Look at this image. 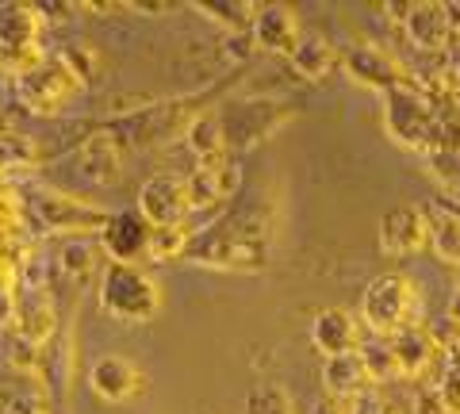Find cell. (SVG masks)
<instances>
[{
	"label": "cell",
	"mask_w": 460,
	"mask_h": 414,
	"mask_svg": "<svg viewBox=\"0 0 460 414\" xmlns=\"http://www.w3.org/2000/svg\"><path fill=\"white\" fill-rule=\"evenodd\" d=\"M16 315H20L16 288H0V326H16Z\"/></svg>",
	"instance_id": "34"
},
{
	"label": "cell",
	"mask_w": 460,
	"mask_h": 414,
	"mask_svg": "<svg viewBox=\"0 0 460 414\" xmlns=\"http://www.w3.org/2000/svg\"><path fill=\"white\" fill-rule=\"evenodd\" d=\"M384 127L402 150H434V138L441 131L438 111L429 108V100L407 89V84L384 96Z\"/></svg>",
	"instance_id": "4"
},
{
	"label": "cell",
	"mask_w": 460,
	"mask_h": 414,
	"mask_svg": "<svg viewBox=\"0 0 460 414\" xmlns=\"http://www.w3.org/2000/svg\"><path fill=\"white\" fill-rule=\"evenodd\" d=\"M189 261L226 269V273H246V269L257 273L269 261V234L261 226L230 223L223 231H211L208 238H199V246L189 250Z\"/></svg>",
	"instance_id": "3"
},
{
	"label": "cell",
	"mask_w": 460,
	"mask_h": 414,
	"mask_svg": "<svg viewBox=\"0 0 460 414\" xmlns=\"http://www.w3.org/2000/svg\"><path fill=\"white\" fill-rule=\"evenodd\" d=\"M96 261V250H93V242H84V238H69L66 246H62V269L69 277H84L93 269Z\"/></svg>",
	"instance_id": "30"
},
{
	"label": "cell",
	"mask_w": 460,
	"mask_h": 414,
	"mask_svg": "<svg viewBox=\"0 0 460 414\" xmlns=\"http://www.w3.org/2000/svg\"><path fill=\"white\" fill-rule=\"evenodd\" d=\"M177 253H189V234H184V223L181 226H165V231L150 234L146 261H165V257H177Z\"/></svg>",
	"instance_id": "29"
},
{
	"label": "cell",
	"mask_w": 460,
	"mask_h": 414,
	"mask_svg": "<svg viewBox=\"0 0 460 414\" xmlns=\"http://www.w3.org/2000/svg\"><path fill=\"white\" fill-rule=\"evenodd\" d=\"M189 211H192V199L181 177H154L138 189V216L146 219L150 231L181 226Z\"/></svg>",
	"instance_id": "8"
},
{
	"label": "cell",
	"mask_w": 460,
	"mask_h": 414,
	"mask_svg": "<svg viewBox=\"0 0 460 414\" xmlns=\"http://www.w3.org/2000/svg\"><path fill=\"white\" fill-rule=\"evenodd\" d=\"M341 69L349 81H357L361 89H372V92L387 96V92L402 89L399 58H392L384 47H372V42H353V47L341 54Z\"/></svg>",
	"instance_id": "6"
},
{
	"label": "cell",
	"mask_w": 460,
	"mask_h": 414,
	"mask_svg": "<svg viewBox=\"0 0 460 414\" xmlns=\"http://www.w3.org/2000/svg\"><path fill=\"white\" fill-rule=\"evenodd\" d=\"M77 92H81V81L58 58H42L35 69H27V74L16 77L20 104L27 111H35V116H58Z\"/></svg>",
	"instance_id": "5"
},
{
	"label": "cell",
	"mask_w": 460,
	"mask_h": 414,
	"mask_svg": "<svg viewBox=\"0 0 460 414\" xmlns=\"http://www.w3.org/2000/svg\"><path fill=\"white\" fill-rule=\"evenodd\" d=\"M42 35V8L35 4H0V58L27 54L39 47Z\"/></svg>",
	"instance_id": "16"
},
{
	"label": "cell",
	"mask_w": 460,
	"mask_h": 414,
	"mask_svg": "<svg viewBox=\"0 0 460 414\" xmlns=\"http://www.w3.org/2000/svg\"><path fill=\"white\" fill-rule=\"evenodd\" d=\"M449 319H453V322L460 326V288L453 292V304H449Z\"/></svg>",
	"instance_id": "36"
},
{
	"label": "cell",
	"mask_w": 460,
	"mask_h": 414,
	"mask_svg": "<svg viewBox=\"0 0 460 414\" xmlns=\"http://www.w3.org/2000/svg\"><path fill=\"white\" fill-rule=\"evenodd\" d=\"M77 165H81V173H89L93 181L111 184L115 173H119V150H115V142L104 138V135L89 138L81 146V154H77Z\"/></svg>",
	"instance_id": "22"
},
{
	"label": "cell",
	"mask_w": 460,
	"mask_h": 414,
	"mask_svg": "<svg viewBox=\"0 0 460 414\" xmlns=\"http://www.w3.org/2000/svg\"><path fill=\"white\" fill-rule=\"evenodd\" d=\"M39 150L27 138H0V181H20L35 169Z\"/></svg>",
	"instance_id": "23"
},
{
	"label": "cell",
	"mask_w": 460,
	"mask_h": 414,
	"mask_svg": "<svg viewBox=\"0 0 460 414\" xmlns=\"http://www.w3.org/2000/svg\"><path fill=\"white\" fill-rule=\"evenodd\" d=\"M35 216L50 226V231H62V234H89V231H104L108 223V211L89 207V204H77L69 196H58V192H39L35 196Z\"/></svg>",
	"instance_id": "12"
},
{
	"label": "cell",
	"mask_w": 460,
	"mask_h": 414,
	"mask_svg": "<svg viewBox=\"0 0 460 414\" xmlns=\"http://www.w3.org/2000/svg\"><path fill=\"white\" fill-rule=\"evenodd\" d=\"M307 414H349V403H341V399L323 395V399H314V403L307 407Z\"/></svg>",
	"instance_id": "35"
},
{
	"label": "cell",
	"mask_w": 460,
	"mask_h": 414,
	"mask_svg": "<svg viewBox=\"0 0 460 414\" xmlns=\"http://www.w3.org/2000/svg\"><path fill=\"white\" fill-rule=\"evenodd\" d=\"M365 357V368L372 383L376 380H395V361H392V346H387L384 338H372V341H361V349H357Z\"/></svg>",
	"instance_id": "28"
},
{
	"label": "cell",
	"mask_w": 460,
	"mask_h": 414,
	"mask_svg": "<svg viewBox=\"0 0 460 414\" xmlns=\"http://www.w3.org/2000/svg\"><path fill=\"white\" fill-rule=\"evenodd\" d=\"M184 138H189V150L199 158V165L208 162H223L226 154V127L219 116H199L189 123V131H184Z\"/></svg>",
	"instance_id": "21"
},
{
	"label": "cell",
	"mask_w": 460,
	"mask_h": 414,
	"mask_svg": "<svg viewBox=\"0 0 460 414\" xmlns=\"http://www.w3.org/2000/svg\"><path fill=\"white\" fill-rule=\"evenodd\" d=\"M402 31L419 50H441L445 42L453 39L456 23L449 16V4H429V0H419V4L402 8Z\"/></svg>",
	"instance_id": "14"
},
{
	"label": "cell",
	"mask_w": 460,
	"mask_h": 414,
	"mask_svg": "<svg viewBox=\"0 0 460 414\" xmlns=\"http://www.w3.org/2000/svg\"><path fill=\"white\" fill-rule=\"evenodd\" d=\"M250 39L257 50L265 54H277V58H292L296 42L304 39V27H299L296 8L288 4H261L257 16L250 23Z\"/></svg>",
	"instance_id": "10"
},
{
	"label": "cell",
	"mask_w": 460,
	"mask_h": 414,
	"mask_svg": "<svg viewBox=\"0 0 460 414\" xmlns=\"http://www.w3.org/2000/svg\"><path fill=\"white\" fill-rule=\"evenodd\" d=\"M257 8L261 4H250V0H215V4H196L199 16H208L215 23L230 27V31H246V27L253 23Z\"/></svg>",
	"instance_id": "24"
},
{
	"label": "cell",
	"mask_w": 460,
	"mask_h": 414,
	"mask_svg": "<svg viewBox=\"0 0 460 414\" xmlns=\"http://www.w3.org/2000/svg\"><path fill=\"white\" fill-rule=\"evenodd\" d=\"M429 226H426V207L419 204H399L392 211H384L380 219V250L387 257H407L426 250Z\"/></svg>",
	"instance_id": "11"
},
{
	"label": "cell",
	"mask_w": 460,
	"mask_h": 414,
	"mask_svg": "<svg viewBox=\"0 0 460 414\" xmlns=\"http://www.w3.org/2000/svg\"><path fill=\"white\" fill-rule=\"evenodd\" d=\"M288 62L296 66V74L304 81H323L330 69L338 66V50H334V42H326L323 35L304 31V39L296 42V50H292V58Z\"/></svg>",
	"instance_id": "19"
},
{
	"label": "cell",
	"mask_w": 460,
	"mask_h": 414,
	"mask_svg": "<svg viewBox=\"0 0 460 414\" xmlns=\"http://www.w3.org/2000/svg\"><path fill=\"white\" fill-rule=\"evenodd\" d=\"M387 346H392V361H395V376L402 380H414V376H422L429 365L438 361V334L434 330H426L422 322H414L407 326V330H399L395 338H387Z\"/></svg>",
	"instance_id": "15"
},
{
	"label": "cell",
	"mask_w": 460,
	"mask_h": 414,
	"mask_svg": "<svg viewBox=\"0 0 460 414\" xmlns=\"http://www.w3.org/2000/svg\"><path fill=\"white\" fill-rule=\"evenodd\" d=\"M311 346L319 349L326 361L341 353H357L361 349V322H357L345 307H323L311 319Z\"/></svg>",
	"instance_id": "13"
},
{
	"label": "cell",
	"mask_w": 460,
	"mask_h": 414,
	"mask_svg": "<svg viewBox=\"0 0 460 414\" xmlns=\"http://www.w3.org/2000/svg\"><path fill=\"white\" fill-rule=\"evenodd\" d=\"M100 307L115 322H150L162 311V284L146 265H108L100 277Z\"/></svg>",
	"instance_id": "1"
},
{
	"label": "cell",
	"mask_w": 460,
	"mask_h": 414,
	"mask_svg": "<svg viewBox=\"0 0 460 414\" xmlns=\"http://www.w3.org/2000/svg\"><path fill=\"white\" fill-rule=\"evenodd\" d=\"M368 388H372V376H368L361 353H341V357H330L323 365V392L330 399L353 403V399H361Z\"/></svg>",
	"instance_id": "17"
},
{
	"label": "cell",
	"mask_w": 460,
	"mask_h": 414,
	"mask_svg": "<svg viewBox=\"0 0 460 414\" xmlns=\"http://www.w3.org/2000/svg\"><path fill=\"white\" fill-rule=\"evenodd\" d=\"M429 169H434L445 184H460V150L434 146V150H429Z\"/></svg>",
	"instance_id": "31"
},
{
	"label": "cell",
	"mask_w": 460,
	"mask_h": 414,
	"mask_svg": "<svg viewBox=\"0 0 460 414\" xmlns=\"http://www.w3.org/2000/svg\"><path fill=\"white\" fill-rule=\"evenodd\" d=\"M349 414H399V407L380 392H365L361 399H353Z\"/></svg>",
	"instance_id": "32"
},
{
	"label": "cell",
	"mask_w": 460,
	"mask_h": 414,
	"mask_svg": "<svg viewBox=\"0 0 460 414\" xmlns=\"http://www.w3.org/2000/svg\"><path fill=\"white\" fill-rule=\"evenodd\" d=\"M426 226H429V242L438 261L456 265L460 269V211H445V207H426Z\"/></svg>",
	"instance_id": "20"
},
{
	"label": "cell",
	"mask_w": 460,
	"mask_h": 414,
	"mask_svg": "<svg viewBox=\"0 0 460 414\" xmlns=\"http://www.w3.org/2000/svg\"><path fill=\"white\" fill-rule=\"evenodd\" d=\"M184 189H189L192 211L208 207V204H219V199H226L230 192L238 189V165L226 162V158L223 162H208V165H199L189 181H184Z\"/></svg>",
	"instance_id": "18"
},
{
	"label": "cell",
	"mask_w": 460,
	"mask_h": 414,
	"mask_svg": "<svg viewBox=\"0 0 460 414\" xmlns=\"http://www.w3.org/2000/svg\"><path fill=\"white\" fill-rule=\"evenodd\" d=\"M361 322L372 338H395L419 322V284L407 273H384L361 292Z\"/></svg>",
	"instance_id": "2"
},
{
	"label": "cell",
	"mask_w": 460,
	"mask_h": 414,
	"mask_svg": "<svg viewBox=\"0 0 460 414\" xmlns=\"http://www.w3.org/2000/svg\"><path fill=\"white\" fill-rule=\"evenodd\" d=\"M89 388L104 399V403H131L146 388V373L138 368L135 357L104 353L89 365Z\"/></svg>",
	"instance_id": "7"
},
{
	"label": "cell",
	"mask_w": 460,
	"mask_h": 414,
	"mask_svg": "<svg viewBox=\"0 0 460 414\" xmlns=\"http://www.w3.org/2000/svg\"><path fill=\"white\" fill-rule=\"evenodd\" d=\"M438 399H441V407L449 410V414H460V365H456V368H449V376L441 380Z\"/></svg>",
	"instance_id": "33"
},
{
	"label": "cell",
	"mask_w": 460,
	"mask_h": 414,
	"mask_svg": "<svg viewBox=\"0 0 460 414\" xmlns=\"http://www.w3.org/2000/svg\"><path fill=\"white\" fill-rule=\"evenodd\" d=\"M150 226L138 211H119L108 216L104 231H100V246L111 257V265H142L150 253Z\"/></svg>",
	"instance_id": "9"
},
{
	"label": "cell",
	"mask_w": 460,
	"mask_h": 414,
	"mask_svg": "<svg viewBox=\"0 0 460 414\" xmlns=\"http://www.w3.org/2000/svg\"><path fill=\"white\" fill-rule=\"evenodd\" d=\"M58 62H62L69 74H74L81 84H89L96 74H100V58H96V50L93 47H84V42H69V47L58 54Z\"/></svg>",
	"instance_id": "27"
},
{
	"label": "cell",
	"mask_w": 460,
	"mask_h": 414,
	"mask_svg": "<svg viewBox=\"0 0 460 414\" xmlns=\"http://www.w3.org/2000/svg\"><path fill=\"white\" fill-rule=\"evenodd\" d=\"M246 414H292V395L280 383H261L246 395Z\"/></svg>",
	"instance_id": "26"
},
{
	"label": "cell",
	"mask_w": 460,
	"mask_h": 414,
	"mask_svg": "<svg viewBox=\"0 0 460 414\" xmlns=\"http://www.w3.org/2000/svg\"><path fill=\"white\" fill-rule=\"evenodd\" d=\"M16 326H20V338H23V341L39 346V341H47L50 330H54V307L39 295V299H31V307H20Z\"/></svg>",
	"instance_id": "25"
}]
</instances>
